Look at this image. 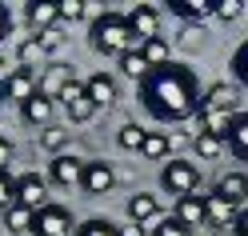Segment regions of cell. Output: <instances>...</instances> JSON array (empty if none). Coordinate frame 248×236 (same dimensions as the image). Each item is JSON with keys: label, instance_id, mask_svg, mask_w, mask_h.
Returning <instances> with one entry per match:
<instances>
[{"label": "cell", "instance_id": "obj_1", "mask_svg": "<svg viewBox=\"0 0 248 236\" xmlns=\"http://www.w3.org/2000/svg\"><path fill=\"white\" fill-rule=\"evenodd\" d=\"M140 104L148 108L152 120L160 124H180V120H192L200 112V84H196V72L188 64H172L164 68H152L148 80L140 84Z\"/></svg>", "mask_w": 248, "mask_h": 236}, {"label": "cell", "instance_id": "obj_2", "mask_svg": "<svg viewBox=\"0 0 248 236\" xmlns=\"http://www.w3.org/2000/svg\"><path fill=\"white\" fill-rule=\"evenodd\" d=\"M88 44H92L100 56H112V60H120L128 48H140V40L128 32V20H124L120 12H104V16L92 20V28H88Z\"/></svg>", "mask_w": 248, "mask_h": 236}, {"label": "cell", "instance_id": "obj_3", "mask_svg": "<svg viewBox=\"0 0 248 236\" xmlns=\"http://www.w3.org/2000/svg\"><path fill=\"white\" fill-rule=\"evenodd\" d=\"M160 188L168 196H192L196 188H200V168L192 164V160H168L164 168H160Z\"/></svg>", "mask_w": 248, "mask_h": 236}, {"label": "cell", "instance_id": "obj_4", "mask_svg": "<svg viewBox=\"0 0 248 236\" xmlns=\"http://www.w3.org/2000/svg\"><path fill=\"white\" fill-rule=\"evenodd\" d=\"M36 92H40V76L32 68H20L16 64V68H8L4 80H0V100H8V104H20L24 108Z\"/></svg>", "mask_w": 248, "mask_h": 236}, {"label": "cell", "instance_id": "obj_5", "mask_svg": "<svg viewBox=\"0 0 248 236\" xmlns=\"http://www.w3.org/2000/svg\"><path fill=\"white\" fill-rule=\"evenodd\" d=\"M236 104H240V84H228V80H216L200 92V112H212V116H236Z\"/></svg>", "mask_w": 248, "mask_h": 236}, {"label": "cell", "instance_id": "obj_6", "mask_svg": "<svg viewBox=\"0 0 248 236\" xmlns=\"http://www.w3.org/2000/svg\"><path fill=\"white\" fill-rule=\"evenodd\" d=\"M32 236H76V224H72V212L64 204H44L32 220Z\"/></svg>", "mask_w": 248, "mask_h": 236}, {"label": "cell", "instance_id": "obj_7", "mask_svg": "<svg viewBox=\"0 0 248 236\" xmlns=\"http://www.w3.org/2000/svg\"><path fill=\"white\" fill-rule=\"evenodd\" d=\"M124 20H128V32L140 40V44L160 36V8L156 4H136V8L124 12Z\"/></svg>", "mask_w": 248, "mask_h": 236}, {"label": "cell", "instance_id": "obj_8", "mask_svg": "<svg viewBox=\"0 0 248 236\" xmlns=\"http://www.w3.org/2000/svg\"><path fill=\"white\" fill-rule=\"evenodd\" d=\"M16 204H24V208L40 212L48 200V180H40L36 172H24V176H16Z\"/></svg>", "mask_w": 248, "mask_h": 236}, {"label": "cell", "instance_id": "obj_9", "mask_svg": "<svg viewBox=\"0 0 248 236\" xmlns=\"http://www.w3.org/2000/svg\"><path fill=\"white\" fill-rule=\"evenodd\" d=\"M72 80H76V68H72V64H60V60H52V64L40 72V96L60 100V92H64Z\"/></svg>", "mask_w": 248, "mask_h": 236}, {"label": "cell", "instance_id": "obj_10", "mask_svg": "<svg viewBox=\"0 0 248 236\" xmlns=\"http://www.w3.org/2000/svg\"><path fill=\"white\" fill-rule=\"evenodd\" d=\"M84 92H88V100L96 104V108H112L116 96H120V88H116V76H112V72H92L88 80H84Z\"/></svg>", "mask_w": 248, "mask_h": 236}, {"label": "cell", "instance_id": "obj_11", "mask_svg": "<svg viewBox=\"0 0 248 236\" xmlns=\"http://www.w3.org/2000/svg\"><path fill=\"white\" fill-rule=\"evenodd\" d=\"M204 216L212 228H236V216H240V204L224 200L220 192H208L204 196Z\"/></svg>", "mask_w": 248, "mask_h": 236}, {"label": "cell", "instance_id": "obj_12", "mask_svg": "<svg viewBox=\"0 0 248 236\" xmlns=\"http://www.w3.org/2000/svg\"><path fill=\"white\" fill-rule=\"evenodd\" d=\"M112 184H116V172H112L108 160H88V164H84V176H80V188H84V192L104 196Z\"/></svg>", "mask_w": 248, "mask_h": 236}, {"label": "cell", "instance_id": "obj_13", "mask_svg": "<svg viewBox=\"0 0 248 236\" xmlns=\"http://www.w3.org/2000/svg\"><path fill=\"white\" fill-rule=\"evenodd\" d=\"M168 12L184 24H204L208 16H216V0H168Z\"/></svg>", "mask_w": 248, "mask_h": 236}, {"label": "cell", "instance_id": "obj_14", "mask_svg": "<svg viewBox=\"0 0 248 236\" xmlns=\"http://www.w3.org/2000/svg\"><path fill=\"white\" fill-rule=\"evenodd\" d=\"M84 164L88 160H76V156H52V164H48V180L52 184H60V188H72V184H80V176H84Z\"/></svg>", "mask_w": 248, "mask_h": 236}, {"label": "cell", "instance_id": "obj_15", "mask_svg": "<svg viewBox=\"0 0 248 236\" xmlns=\"http://www.w3.org/2000/svg\"><path fill=\"white\" fill-rule=\"evenodd\" d=\"M176 220H180V224L184 228H200V224H208V216H204V196H200V192H192V196H180L176 200V212H172Z\"/></svg>", "mask_w": 248, "mask_h": 236}, {"label": "cell", "instance_id": "obj_16", "mask_svg": "<svg viewBox=\"0 0 248 236\" xmlns=\"http://www.w3.org/2000/svg\"><path fill=\"white\" fill-rule=\"evenodd\" d=\"M20 116H24V124H32V128H52L56 100H48V96H40V92H36V96L20 108Z\"/></svg>", "mask_w": 248, "mask_h": 236}, {"label": "cell", "instance_id": "obj_17", "mask_svg": "<svg viewBox=\"0 0 248 236\" xmlns=\"http://www.w3.org/2000/svg\"><path fill=\"white\" fill-rule=\"evenodd\" d=\"M128 220L136 228L148 224V220H160V200L152 196V192H132L128 196Z\"/></svg>", "mask_w": 248, "mask_h": 236}, {"label": "cell", "instance_id": "obj_18", "mask_svg": "<svg viewBox=\"0 0 248 236\" xmlns=\"http://www.w3.org/2000/svg\"><path fill=\"white\" fill-rule=\"evenodd\" d=\"M224 144L232 148V156H236V160H244V164H248V112H236V116H232Z\"/></svg>", "mask_w": 248, "mask_h": 236}, {"label": "cell", "instance_id": "obj_19", "mask_svg": "<svg viewBox=\"0 0 248 236\" xmlns=\"http://www.w3.org/2000/svg\"><path fill=\"white\" fill-rule=\"evenodd\" d=\"M56 20H60V8L52 4V0H32V4H28V24H32L36 32L56 28Z\"/></svg>", "mask_w": 248, "mask_h": 236}, {"label": "cell", "instance_id": "obj_20", "mask_svg": "<svg viewBox=\"0 0 248 236\" xmlns=\"http://www.w3.org/2000/svg\"><path fill=\"white\" fill-rule=\"evenodd\" d=\"M216 192H220L224 200H232V204H244L248 200V176L244 172H228V176H220Z\"/></svg>", "mask_w": 248, "mask_h": 236}, {"label": "cell", "instance_id": "obj_21", "mask_svg": "<svg viewBox=\"0 0 248 236\" xmlns=\"http://www.w3.org/2000/svg\"><path fill=\"white\" fill-rule=\"evenodd\" d=\"M120 72H124V76H132L136 84H144V80H148V72H152V64L144 60L140 48H128V52L120 56Z\"/></svg>", "mask_w": 248, "mask_h": 236}, {"label": "cell", "instance_id": "obj_22", "mask_svg": "<svg viewBox=\"0 0 248 236\" xmlns=\"http://www.w3.org/2000/svg\"><path fill=\"white\" fill-rule=\"evenodd\" d=\"M168 152H172V136H168L164 128H152L144 136V144H140V156H148V160H164Z\"/></svg>", "mask_w": 248, "mask_h": 236}, {"label": "cell", "instance_id": "obj_23", "mask_svg": "<svg viewBox=\"0 0 248 236\" xmlns=\"http://www.w3.org/2000/svg\"><path fill=\"white\" fill-rule=\"evenodd\" d=\"M32 220H36V212L24 208V204H12V208H4V224H8L12 232H32Z\"/></svg>", "mask_w": 248, "mask_h": 236}, {"label": "cell", "instance_id": "obj_24", "mask_svg": "<svg viewBox=\"0 0 248 236\" xmlns=\"http://www.w3.org/2000/svg\"><path fill=\"white\" fill-rule=\"evenodd\" d=\"M140 52H144V60H148V64L152 68H164V64H172V56H168V40H144L140 44Z\"/></svg>", "mask_w": 248, "mask_h": 236}, {"label": "cell", "instance_id": "obj_25", "mask_svg": "<svg viewBox=\"0 0 248 236\" xmlns=\"http://www.w3.org/2000/svg\"><path fill=\"white\" fill-rule=\"evenodd\" d=\"M40 148H44V152H52V156H64V148H68V128H60V124L44 128V136H40Z\"/></svg>", "mask_w": 248, "mask_h": 236}, {"label": "cell", "instance_id": "obj_26", "mask_svg": "<svg viewBox=\"0 0 248 236\" xmlns=\"http://www.w3.org/2000/svg\"><path fill=\"white\" fill-rule=\"evenodd\" d=\"M144 136H148V128H140V124H124V128L116 132V144H120L124 152H140Z\"/></svg>", "mask_w": 248, "mask_h": 236}, {"label": "cell", "instance_id": "obj_27", "mask_svg": "<svg viewBox=\"0 0 248 236\" xmlns=\"http://www.w3.org/2000/svg\"><path fill=\"white\" fill-rule=\"evenodd\" d=\"M76 236H120V228L112 220H104V216H92L84 224H76Z\"/></svg>", "mask_w": 248, "mask_h": 236}, {"label": "cell", "instance_id": "obj_28", "mask_svg": "<svg viewBox=\"0 0 248 236\" xmlns=\"http://www.w3.org/2000/svg\"><path fill=\"white\" fill-rule=\"evenodd\" d=\"M224 148L228 144H224L220 136H196V156H200V160H216Z\"/></svg>", "mask_w": 248, "mask_h": 236}, {"label": "cell", "instance_id": "obj_29", "mask_svg": "<svg viewBox=\"0 0 248 236\" xmlns=\"http://www.w3.org/2000/svg\"><path fill=\"white\" fill-rule=\"evenodd\" d=\"M68 108V116H72V124H88L92 116H96V104H92L88 96H80V100H72V104H64Z\"/></svg>", "mask_w": 248, "mask_h": 236}, {"label": "cell", "instance_id": "obj_30", "mask_svg": "<svg viewBox=\"0 0 248 236\" xmlns=\"http://www.w3.org/2000/svg\"><path fill=\"white\" fill-rule=\"evenodd\" d=\"M60 20H84L88 16V0H56Z\"/></svg>", "mask_w": 248, "mask_h": 236}, {"label": "cell", "instance_id": "obj_31", "mask_svg": "<svg viewBox=\"0 0 248 236\" xmlns=\"http://www.w3.org/2000/svg\"><path fill=\"white\" fill-rule=\"evenodd\" d=\"M16 56H20V68H32L36 60H44V48H40V40L32 36V40H24L20 48H16Z\"/></svg>", "mask_w": 248, "mask_h": 236}, {"label": "cell", "instance_id": "obj_32", "mask_svg": "<svg viewBox=\"0 0 248 236\" xmlns=\"http://www.w3.org/2000/svg\"><path fill=\"white\" fill-rule=\"evenodd\" d=\"M232 72H236V80L240 88H248V40L236 48V56H232Z\"/></svg>", "mask_w": 248, "mask_h": 236}, {"label": "cell", "instance_id": "obj_33", "mask_svg": "<svg viewBox=\"0 0 248 236\" xmlns=\"http://www.w3.org/2000/svg\"><path fill=\"white\" fill-rule=\"evenodd\" d=\"M36 40H40L44 56H48V52H56L60 44H64V32H60V28H44V32H36Z\"/></svg>", "mask_w": 248, "mask_h": 236}, {"label": "cell", "instance_id": "obj_34", "mask_svg": "<svg viewBox=\"0 0 248 236\" xmlns=\"http://www.w3.org/2000/svg\"><path fill=\"white\" fill-rule=\"evenodd\" d=\"M12 204H16V180L0 172V208H12Z\"/></svg>", "mask_w": 248, "mask_h": 236}, {"label": "cell", "instance_id": "obj_35", "mask_svg": "<svg viewBox=\"0 0 248 236\" xmlns=\"http://www.w3.org/2000/svg\"><path fill=\"white\" fill-rule=\"evenodd\" d=\"M152 236H188V228H184L176 216H168V220H160V224H156V232H152Z\"/></svg>", "mask_w": 248, "mask_h": 236}, {"label": "cell", "instance_id": "obj_36", "mask_svg": "<svg viewBox=\"0 0 248 236\" xmlns=\"http://www.w3.org/2000/svg\"><path fill=\"white\" fill-rule=\"evenodd\" d=\"M240 0H216V16H220V20H236L240 16Z\"/></svg>", "mask_w": 248, "mask_h": 236}, {"label": "cell", "instance_id": "obj_37", "mask_svg": "<svg viewBox=\"0 0 248 236\" xmlns=\"http://www.w3.org/2000/svg\"><path fill=\"white\" fill-rule=\"evenodd\" d=\"M80 96H88V92H84V80H72L64 92H60V100H56V104H72V100H80Z\"/></svg>", "mask_w": 248, "mask_h": 236}, {"label": "cell", "instance_id": "obj_38", "mask_svg": "<svg viewBox=\"0 0 248 236\" xmlns=\"http://www.w3.org/2000/svg\"><path fill=\"white\" fill-rule=\"evenodd\" d=\"M180 40H184V44H200V40H204L200 24H184V28H180Z\"/></svg>", "mask_w": 248, "mask_h": 236}, {"label": "cell", "instance_id": "obj_39", "mask_svg": "<svg viewBox=\"0 0 248 236\" xmlns=\"http://www.w3.org/2000/svg\"><path fill=\"white\" fill-rule=\"evenodd\" d=\"M8 160H12V140H8L4 132H0V172L8 168Z\"/></svg>", "mask_w": 248, "mask_h": 236}, {"label": "cell", "instance_id": "obj_40", "mask_svg": "<svg viewBox=\"0 0 248 236\" xmlns=\"http://www.w3.org/2000/svg\"><path fill=\"white\" fill-rule=\"evenodd\" d=\"M8 32H12V12L8 4H0V40H8Z\"/></svg>", "mask_w": 248, "mask_h": 236}, {"label": "cell", "instance_id": "obj_41", "mask_svg": "<svg viewBox=\"0 0 248 236\" xmlns=\"http://www.w3.org/2000/svg\"><path fill=\"white\" fill-rule=\"evenodd\" d=\"M232 232H236V236H248V204L240 208V216H236V228H232Z\"/></svg>", "mask_w": 248, "mask_h": 236}, {"label": "cell", "instance_id": "obj_42", "mask_svg": "<svg viewBox=\"0 0 248 236\" xmlns=\"http://www.w3.org/2000/svg\"><path fill=\"white\" fill-rule=\"evenodd\" d=\"M4 76H8V64H4V56H0V80H4Z\"/></svg>", "mask_w": 248, "mask_h": 236}]
</instances>
